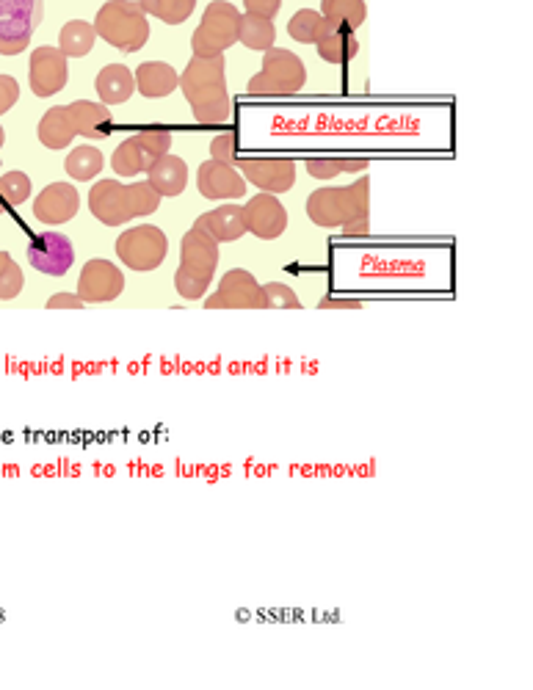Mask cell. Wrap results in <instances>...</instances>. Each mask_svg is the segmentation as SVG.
<instances>
[{"instance_id": "5", "label": "cell", "mask_w": 533, "mask_h": 690, "mask_svg": "<svg viewBox=\"0 0 533 690\" xmlns=\"http://www.w3.org/2000/svg\"><path fill=\"white\" fill-rule=\"evenodd\" d=\"M238 23H241V12L227 3V0H213L202 14V23L191 36V47L194 56L213 58L224 56V50L238 45Z\"/></svg>"}, {"instance_id": "3", "label": "cell", "mask_w": 533, "mask_h": 690, "mask_svg": "<svg viewBox=\"0 0 533 690\" xmlns=\"http://www.w3.org/2000/svg\"><path fill=\"white\" fill-rule=\"evenodd\" d=\"M94 31L122 53H139L150 39L147 14L133 0H108L94 17Z\"/></svg>"}, {"instance_id": "16", "label": "cell", "mask_w": 533, "mask_h": 690, "mask_svg": "<svg viewBox=\"0 0 533 690\" xmlns=\"http://www.w3.org/2000/svg\"><path fill=\"white\" fill-rule=\"evenodd\" d=\"M180 257H183V265L191 271L213 276L219 268V243L213 241L208 232L191 227L180 243Z\"/></svg>"}, {"instance_id": "2", "label": "cell", "mask_w": 533, "mask_h": 690, "mask_svg": "<svg viewBox=\"0 0 533 690\" xmlns=\"http://www.w3.org/2000/svg\"><path fill=\"white\" fill-rule=\"evenodd\" d=\"M224 56H194L180 75V92L191 105L199 125H227L232 119V100L227 92Z\"/></svg>"}, {"instance_id": "4", "label": "cell", "mask_w": 533, "mask_h": 690, "mask_svg": "<svg viewBox=\"0 0 533 690\" xmlns=\"http://www.w3.org/2000/svg\"><path fill=\"white\" fill-rule=\"evenodd\" d=\"M307 83V69L296 53L285 47H268L263 56V69L249 81V94L257 97H285L302 92Z\"/></svg>"}, {"instance_id": "10", "label": "cell", "mask_w": 533, "mask_h": 690, "mask_svg": "<svg viewBox=\"0 0 533 690\" xmlns=\"http://www.w3.org/2000/svg\"><path fill=\"white\" fill-rule=\"evenodd\" d=\"M125 290V274L111 265V260H89L78 276V296L86 304H105L122 296Z\"/></svg>"}, {"instance_id": "37", "label": "cell", "mask_w": 533, "mask_h": 690, "mask_svg": "<svg viewBox=\"0 0 533 690\" xmlns=\"http://www.w3.org/2000/svg\"><path fill=\"white\" fill-rule=\"evenodd\" d=\"M23 285H25L23 268L12 260V263L6 265V271L0 274V299L3 301L17 299V296L23 293Z\"/></svg>"}, {"instance_id": "14", "label": "cell", "mask_w": 533, "mask_h": 690, "mask_svg": "<svg viewBox=\"0 0 533 690\" xmlns=\"http://www.w3.org/2000/svg\"><path fill=\"white\" fill-rule=\"evenodd\" d=\"M89 210L94 213V219L103 221L105 227H119L133 221L128 207V194H125V183L119 180H100L94 183L89 191Z\"/></svg>"}, {"instance_id": "1", "label": "cell", "mask_w": 533, "mask_h": 690, "mask_svg": "<svg viewBox=\"0 0 533 690\" xmlns=\"http://www.w3.org/2000/svg\"><path fill=\"white\" fill-rule=\"evenodd\" d=\"M307 216L324 230H343L351 238L371 232V180L360 177L343 188H318L307 199Z\"/></svg>"}, {"instance_id": "33", "label": "cell", "mask_w": 533, "mask_h": 690, "mask_svg": "<svg viewBox=\"0 0 533 690\" xmlns=\"http://www.w3.org/2000/svg\"><path fill=\"white\" fill-rule=\"evenodd\" d=\"M210 279H213V276H205L199 274V271H191L186 265H180L177 274H174V288H177V293H180L183 299L197 301L208 293Z\"/></svg>"}, {"instance_id": "44", "label": "cell", "mask_w": 533, "mask_h": 690, "mask_svg": "<svg viewBox=\"0 0 533 690\" xmlns=\"http://www.w3.org/2000/svg\"><path fill=\"white\" fill-rule=\"evenodd\" d=\"M368 169V161L365 158H346V174H360Z\"/></svg>"}, {"instance_id": "43", "label": "cell", "mask_w": 533, "mask_h": 690, "mask_svg": "<svg viewBox=\"0 0 533 690\" xmlns=\"http://www.w3.org/2000/svg\"><path fill=\"white\" fill-rule=\"evenodd\" d=\"M321 310H329V307H348V310H360V301H346V299H324L318 304Z\"/></svg>"}, {"instance_id": "27", "label": "cell", "mask_w": 533, "mask_h": 690, "mask_svg": "<svg viewBox=\"0 0 533 690\" xmlns=\"http://www.w3.org/2000/svg\"><path fill=\"white\" fill-rule=\"evenodd\" d=\"M103 152L97 150V147H89V144H83V147H75V150L67 155V161H64V169H67V174H70L72 180H78V183H89V180H94L97 174L103 172Z\"/></svg>"}, {"instance_id": "32", "label": "cell", "mask_w": 533, "mask_h": 690, "mask_svg": "<svg viewBox=\"0 0 533 690\" xmlns=\"http://www.w3.org/2000/svg\"><path fill=\"white\" fill-rule=\"evenodd\" d=\"M125 194H128V207H130V216H133V219H141V216H152V213L161 207V194H158V191H155V188H152L147 180L125 185Z\"/></svg>"}, {"instance_id": "46", "label": "cell", "mask_w": 533, "mask_h": 690, "mask_svg": "<svg viewBox=\"0 0 533 690\" xmlns=\"http://www.w3.org/2000/svg\"><path fill=\"white\" fill-rule=\"evenodd\" d=\"M3 9H6V0H0V17H3Z\"/></svg>"}, {"instance_id": "26", "label": "cell", "mask_w": 533, "mask_h": 690, "mask_svg": "<svg viewBox=\"0 0 533 690\" xmlns=\"http://www.w3.org/2000/svg\"><path fill=\"white\" fill-rule=\"evenodd\" d=\"M152 163L155 161L144 152V147L136 141V136L125 138V141L116 147L114 158H111V166H114V172L119 174V177H136V174L147 172Z\"/></svg>"}, {"instance_id": "35", "label": "cell", "mask_w": 533, "mask_h": 690, "mask_svg": "<svg viewBox=\"0 0 533 690\" xmlns=\"http://www.w3.org/2000/svg\"><path fill=\"white\" fill-rule=\"evenodd\" d=\"M0 196L9 205H23L25 199H31V177L25 172H6L0 177Z\"/></svg>"}, {"instance_id": "42", "label": "cell", "mask_w": 533, "mask_h": 690, "mask_svg": "<svg viewBox=\"0 0 533 690\" xmlns=\"http://www.w3.org/2000/svg\"><path fill=\"white\" fill-rule=\"evenodd\" d=\"M86 301L78 293H56L47 299V310H83Z\"/></svg>"}, {"instance_id": "45", "label": "cell", "mask_w": 533, "mask_h": 690, "mask_svg": "<svg viewBox=\"0 0 533 690\" xmlns=\"http://www.w3.org/2000/svg\"><path fill=\"white\" fill-rule=\"evenodd\" d=\"M3 144H6V130L0 127V147H3Z\"/></svg>"}, {"instance_id": "29", "label": "cell", "mask_w": 533, "mask_h": 690, "mask_svg": "<svg viewBox=\"0 0 533 690\" xmlns=\"http://www.w3.org/2000/svg\"><path fill=\"white\" fill-rule=\"evenodd\" d=\"M321 14H324V20L343 23L351 31H357L365 23L368 9H365V0H321Z\"/></svg>"}, {"instance_id": "25", "label": "cell", "mask_w": 533, "mask_h": 690, "mask_svg": "<svg viewBox=\"0 0 533 690\" xmlns=\"http://www.w3.org/2000/svg\"><path fill=\"white\" fill-rule=\"evenodd\" d=\"M238 42L249 47V50L266 53L268 47H274V42H277V28H274V23L266 20V17L241 14V23H238Z\"/></svg>"}, {"instance_id": "31", "label": "cell", "mask_w": 533, "mask_h": 690, "mask_svg": "<svg viewBox=\"0 0 533 690\" xmlns=\"http://www.w3.org/2000/svg\"><path fill=\"white\" fill-rule=\"evenodd\" d=\"M324 14L321 12H313V9H302V12H296L293 17H290L288 23V34L296 39V42H302V45H315L318 42V36H321V31H324Z\"/></svg>"}, {"instance_id": "36", "label": "cell", "mask_w": 533, "mask_h": 690, "mask_svg": "<svg viewBox=\"0 0 533 690\" xmlns=\"http://www.w3.org/2000/svg\"><path fill=\"white\" fill-rule=\"evenodd\" d=\"M136 141L144 147V152L150 155L152 161H158L172 147V133L166 127H147V130H141L139 136H136Z\"/></svg>"}, {"instance_id": "7", "label": "cell", "mask_w": 533, "mask_h": 690, "mask_svg": "<svg viewBox=\"0 0 533 690\" xmlns=\"http://www.w3.org/2000/svg\"><path fill=\"white\" fill-rule=\"evenodd\" d=\"M208 310H263V285L244 268L221 276L219 290L205 301Z\"/></svg>"}, {"instance_id": "6", "label": "cell", "mask_w": 533, "mask_h": 690, "mask_svg": "<svg viewBox=\"0 0 533 690\" xmlns=\"http://www.w3.org/2000/svg\"><path fill=\"white\" fill-rule=\"evenodd\" d=\"M166 252H169V241L163 230L152 224H139L133 230H125L116 241V254L122 265H128L130 271H139V274L155 271L166 260Z\"/></svg>"}, {"instance_id": "30", "label": "cell", "mask_w": 533, "mask_h": 690, "mask_svg": "<svg viewBox=\"0 0 533 690\" xmlns=\"http://www.w3.org/2000/svg\"><path fill=\"white\" fill-rule=\"evenodd\" d=\"M34 31V25L25 20H12V17L0 20V56H20L31 45Z\"/></svg>"}, {"instance_id": "41", "label": "cell", "mask_w": 533, "mask_h": 690, "mask_svg": "<svg viewBox=\"0 0 533 690\" xmlns=\"http://www.w3.org/2000/svg\"><path fill=\"white\" fill-rule=\"evenodd\" d=\"M244 9L246 14H257V17L274 20L279 9H282V0H244Z\"/></svg>"}, {"instance_id": "12", "label": "cell", "mask_w": 533, "mask_h": 690, "mask_svg": "<svg viewBox=\"0 0 533 690\" xmlns=\"http://www.w3.org/2000/svg\"><path fill=\"white\" fill-rule=\"evenodd\" d=\"M246 183L266 194H285L296 185V163L290 158H246L238 161Z\"/></svg>"}, {"instance_id": "15", "label": "cell", "mask_w": 533, "mask_h": 690, "mask_svg": "<svg viewBox=\"0 0 533 690\" xmlns=\"http://www.w3.org/2000/svg\"><path fill=\"white\" fill-rule=\"evenodd\" d=\"M78 207H81V196L75 191V185L53 183L34 199V216L36 221L56 227V224H67L75 219Z\"/></svg>"}, {"instance_id": "23", "label": "cell", "mask_w": 533, "mask_h": 690, "mask_svg": "<svg viewBox=\"0 0 533 690\" xmlns=\"http://www.w3.org/2000/svg\"><path fill=\"white\" fill-rule=\"evenodd\" d=\"M36 136H39V141L45 144L47 150H67L72 144V138L78 136V133H75V125H72L70 108H67V105L50 108V111L39 119Z\"/></svg>"}, {"instance_id": "40", "label": "cell", "mask_w": 533, "mask_h": 690, "mask_svg": "<svg viewBox=\"0 0 533 690\" xmlns=\"http://www.w3.org/2000/svg\"><path fill=\"white\" fill-rule=\"evenodd\" d=\"M17 100H20V83L12 75H0V116L9 114Z\"/></svg>"}, {"instance_id": "39", "label": "cell", "mask_w": 533, "mask_h": 690, "mask_svg": "<svg viewBox=\"0 0 533 690\" xmlns=\"http://www.w3.org/2000/svg\"><path fill=\"white\" fill-rule=\"evenodd\" d=\"M210 158L221 163H238V141L232 133H221L210 141Z\"/></svg>"}, {"instance_id": "20", "label": "cell", "mask_w": 533, "mask_h": 690, "mask_svg": "<svg viewBox=\"0 0 533 690\" xmlns=\"http://www.w3.org/2000/svg\"><path fill=\"white\" fill-rule=\"evenodd\" d=\"M70 108L72 125H75V133L89 141H100L111 133L114 127V116L108 111L105 103H89V100H75Z\"/></svg>"}, {"instance_id": "24", "label": "cell", "mask_w": 533, "mask_h": 690, "mask_svg": "<svg viewBox=\"0 0 533 690\" xmlns=\"http://www.w3.org/2000/svg\"><path fill=\"white\" fill-rule=\"evenodd\" d=\"M94 42H97V31H94V23H86V20H72L58 34V50L67 58H81L92 53Z\"/></svg>"}, {"instance_id": "9", "label": "cell", "mask_w": 533, "mask_h": 690, "mask_svg": "<svg viewBox=\"0 0 533 690\" xmlns=\"http://www.w3.org/2000/svg\"><path fill=\"white\" fill-rule=\"evenodd\" d=\"M28 83L36 97H53L70 81V64L58 47H36L28 64Z\"/></svg>"}, {"instance_id": "8", "label": "cell", "mask_w": 533, "mask_h": 690, "mask_svg": "<svg viewBox=\"0 0 533 690\" xmlns=\"http://www.w3.org/2000/svg\"><path fill=\"white\" fill-rule=\"evenodd\" d=\"M28 263L34 265L39 274L64 276L75 263L72 241L56 230L39 232L28 243Z\"/></svg>"}, {"instance_id": "21", "label": "cell", "mask_w": 533, "mask_h": 690, "mask_svg": "<svg viewBox=\"0 0 533 690\" xmlns=\"http://www.w3.org/2000/svg\"><path fill=\"white\" fill-rule=\"evenodd\" d=\"M144 174H147V183H150L161 196H177L186 191L188 166L186 161L177 158V155H169V152H166V155H161Z\"/></svg>"}, {"instance_id": "34", "label": "cell", "mask_w": 533, "mask_h": 690, "mask_svg": "<svg viewBox=\"0 0 533 690\" xmlns=\"http://www.w3.org/2000/svg\"><path fill=\"white\" fill-rule=\"evenodd\" d=\"M263 310H302V301L296 290L282 285V282H268L263 285Z\"/></svg>"}, {"instance_id": "19", "label": "cell", "mask_w": 533, "mask_h": 690, "mask_svg": "<svg viewBox=\"0 0 533 690\" xmlns=\"http://www.w3.org/2000/svg\"><path fill=\"white\" fill-rule=\"evenodd\" d=\"M136 92L144 94L147 100H161V97H169L172 92H177L180 86V75L172 64L166 61H144L136 67Z\"/></svg>"}, {"instance_id": "18", "label": "cell", "mask_w": 533, "mask_h": 690, "mask_svg": "<svg viewBox=\"0 0 533 690\" xmlns=\"http://www.w3.org/2000/svg\"><path fill=\"white\" fill-rule=\"evenodd\" d=\"M315 47H318V56L324 58L326 64H346V61H351L360 53V42H357L354 31L348 25L332 23V20L324 23V31L318 36Z\"/></svg>"}, {"instance_id": "13", "label": "cell", "mask_w": 533, "mask_h": 690, "mask_svg": "<svg viewBox=\"0 0 533 690\" xmlns=\"http://www.w3.org/2000/svg\"><path fill=\"white\" fill-rule=\"evenodd\" d=\"M197 188L205 199H244L246 180L232 163L205 161L197 172Z\"/></svg>"}, {"instance_id": "38", "label": "cell", "mask_w": 533, "mask_h": 690, "mask_svg": "<svg viewBox=\"0 0 533 690\" xmlns=\"http://www.w3.org/2000/svg\"><path fill=\"white\" fill-rule=\"evenodd\" d=\"M307 172L315 180H332V177L346 174V158H310Z\"/></svg>"}, {"instance_id": "11", "label": "cell", "mask_w": 533, "mask_h": 690, "mask_svg": "<svg viewBox=\"0 0 533 690\" xmlns=\"http://www.w3.org/2000/svg\"><path fill=\"white\" fill-rule=\"evenodd\" d=\"M246 232H252L260 241H274L288 230V210L282 207L277 194L260 191L244 205Z\"/></svg>"}, {"instance_id": "28", "label": "cell", "mask_w": 533, "mask_h": 690, "mask_svg": "<svg viewBox=\"0 0 533 690\" xmlns=\"http://www.w3.org/2000/svg\"><path fill=\"white\" fill-rule=\"evenodd\" d=\"M139 6L147 17H155L166 25H180L194 14L197 0H139Z\"/></svg>"}, {"instance_id": "22", "label": "cell", "mask_w": 533, "mask_h": 690, "mask_svg": "<svg viewBox=\"0 0 533 690\" xmlns=\"http://www.w3.org/2000/svg\"><path fill=\"white\" fill-rule=\"evenodd\" d=\"M94 89H97L105 105L128 103L133 92H136V75L125 64H108V67L97 72Z\"/></svg>"}, {"instance_id": "17", "label": "cell", "mask_w": 533, "mask_h": 690, "mask_svg": "<svg viewBox=\"0 0 533 690\" xmlns=\"http://www.w3.org/2000/svg\"><path fill=\"white\" fill-rule=\"evenodd\" d=\"M202 232H208L210 238L216 243H230L238 241L246 232V219H244V207L241 205H221L216 210H208L197 219V224Z\"/></svg>"}]
</instances>
